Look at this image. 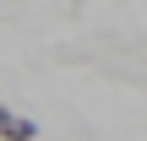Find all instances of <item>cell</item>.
<instances>
[{
	"instance_id": "1",
	"label": "cell",
	"mask_w": 147,
	"mask_h": 141,
	"mask_svg": "<svg viewBox=\"0 0 147 141\" xmlns=\"http://www.w3.org/2000/svg\"><path fill=\"white\" fill-rule=\"evenodd\" d=\"M38 136V125L27 120V114H11L5 103H0V141H33Z\"/></svg>"
}]
</instances>
